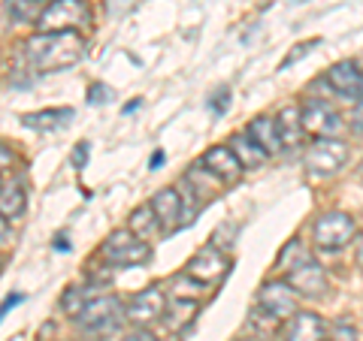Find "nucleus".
<instances>
[{
	"mask_svg": "<svg viewBox=\"0 0 363 341\" xmlns=\"http://www.w3.org/2000/svg\"><path fill=\"white\" fill-rule=\"evenodd\" d=\"M85 58V37L79 30L37 33L25 42V64L30 73H58Z\"/></svg>",
	"mask_w": 363,
	"mask_h": 341,
	"instance_id": "obj_1",
	"label": "nucleus"
},
{
	"mask_svg": "<svg viewBox=\"0 0 363 341\" xmlns=\"http://www.w3.org/2000/svg\"><path fill=\"white\" fill-rule=\"evenodd\" d=\"M73 320L79 326V333L104 338L109 333H118V326L124 320V305L118 296H94V299H85V305L76 311Z\"/></svg>",
	"mask_w": 363,
	"mask_h": 341,
	"instance_id": "obj_2",
	"label": "nucleus"
},
{
	"mask_svg": "<svg viewBox=\"0 0 363 341\" xmlns=\"http://www.w3.org/2000/svg\"><path fill=\"white\" fill-rule=\"evenodd\" d=\"M100 254L106 257L109 266L116 269H130V266H143L152 260V245L145 238L133 236L128 226L124 230H116L106 236V242L100 245Z\"/></svg>",
	"mask_w": 363,
	"mask_h": 341,
	"instance_id": "obj_3",
	"label": "nucleus"
},
{
	"mask_svg": "<svg viewBox=\"0 0 363 341\" xmlns=\"http://www.w3.org/2000/svg\"><path fill=\"white\" fill-rule=\"evenodd\" d=\"M91 25V6L85 0H49L37 18L40 33L52 30H79Z\"/></svg>",
	"mask_w": 363,
	"mask_h": 341,
	"instance_id": "obj_4",
	"label": "nucleus"
},
{
	"mask_svg": "<svg viewBox=\"0 0 363 341\" xmlns=\"http://www.w3.org/2000/svg\"><path fill=\"white\" fill-rule=\"evenodd\" d=\"M354 236H357V224L345 212H324L312 226L315 245L327 254H336V251H342V248H348Z\"/></svg>",
	"mask_w": 363,
	"mask_h": 341,
	"instance_id": "obj_5",
	"label": "nucleus"
},
{
	"mask_svg": "<svg viewBox=\"0 0 363 341\" xmlns=\"http://www.w3.org/2000/svg\"><path fill=\"white\" fill-rule=\"evenodd\" d=\"M303 161H306V169H309L312 178H330L345 166L348 145L342 139H336V136H321V139H315L309 149H306Z\"/></svg>",
	"mask_w": 363,
	"mask_h": 341,
	"instance_id": "obj_6",
	"label": "nucleus"
},
{
	"mask_svg": "<svg viewBox=\"0 0 363 341\" xmlns=\"http://www.w3.org/2000/svg\"><path fill=\"white\" fill-rule=\"evenodd\" d=\"M285 284L297 293V296H309V299H318L330 290V281H327L324 266L309 254L300 257L297 263H291L285 269Z\"/></svg>",
	"mask_w": 363,
	"mask_h": 341,
	"instance_id": "obj_7",
	"label": "nucleus"
},
{
	"mask_svg": "<svg viewBox=\"0 0 363 341\" xmlns=\"http://www.w3.org/2000/svg\"><path fill=\"white\" fill-rule=\"evenodd\" d=\"M227 269H230V260H227V254L218 251L215 245H206V248H200V251L188 260L185 278L197 281L200 287H209V284H218L227 275Z\"/></svg>",
	"mask_w": 363,
	"mask_h": 341,
	"instance_id": "obj_8",
	"label": "nucleus"
},
{
	"mask_svg": "<svg viewBox=\"0 0 363 341\" xmlns=\"http://www.w3.org/2000/svg\"><path fill=\"white\" fill-rule=\"evenodd\" d=\"M300 121H303V133H312L315 139L342 133V118H339V112L327 103V100H318V97H309L303 103Z\"/></svg>",
	"mask_w": 363,
	"mask_h": 341,
	"instance_id": "obj_9",
	"label": "nucleus"
},
{
	"mask_svg": "<svg viewBox=\"0 0 363 341\" xmlns=\"http://www.w3.org/2000/svg\"><path fill=\"white\" fill-rule=\"evenodd\" d=\"M264 314H269L272 320L285 323L288 317L297 311V293H294L285 281H267L264 287L257 290V305Z\"/></svg>",
	"mask_w": 363,
	"mask_h": 341,
	"instance_id": "obj_10",
	"label": "nucleus"
},
{
	"mask_svg": "<svg viewBox=\"0 0 363 341\" xmlns=\"http://www.w3.org/2000/svg\"><path fill=\"white\" fill-rule=\"evenodd\" d=\"M167 308V296L161 287H145L140 290L136 296L128 302V308H124V317H128L130 323L136 326H149L155 320H161V314Z\"/></svg>",
	"mask_w": 363,
	"mask_h": 341,
	"instance_id": "obj_11",
	"label": "nucleus"
},
{
	"mask_svg": "<svg viewBox=\"0 0 363 341\" xmlns=\"http://www.w3.org/2000/svg\"><path fill=\"white\" fill-rule=\"evenodd\" d=\"M327 85H330L339 97L348 103H360L363 100V70L354 61H339L327 70Z\"/></svg>",
	"mask_w": 363,
	"mask_h": 341,
	"instance_id": "obj_12",
	"label": "nucleus"
},
{
	"mask_svg": "<svg viewBox=\"0 0 363 341\" xmlns=\"http://www.w3.org/2000/svg\"><path fill=\"white\" fill-rule=\"evenodd\" d=\"M206 169H212L215 175H218L224 185H233V181H240L242 178V163L236 161V154L230 151V145H215V149H209L206 154H203V161H200Z\"/></svg>",
	"mask_w": 363,
	"mask_h": 341,
	"instance_id": "obj_13",
	"label": "nucleus"
},
{
	"mask_svg": "<svg viewBox=\"0 0 363 341\" xmlns=\"http://www.w3.org/2000/svg\"><path fill=\"white\" fill-rule=\"evenodd\" d=\"M149 206H152L155 218H157V224H161L164 233H173L182 226V197H179V190H173V187L157 190Z\"/></svg>",
	"mask_w": 363,
	"mask_h": 341,
	"instance_id": "obj_14",
	"label": "nucleus"
},
{
	"mask_svg": "<svg viewBox=\"0 0 363 341\" xmlns=\"http://www.w3.org/2000/svg\"><path fill=\"white\" fill-rule=\"evenodd\" d=\"M327 335V326L318 314L312 311H294L288 317V326H285V338L281 341H324Z\"/></svg>",
	"mask_w": 363,
	"mask_h": 341,
	"instance_id": "obj_15",
	"label": "nucleus"
},
{
	"mask_svg": "<svg viewBox=\"0 0 363 341\" xmlns=\"http://www.w3.org/2000/svg\"><path fill=\"white\" fill-rule=\"evenodd\" d=\"M182 181H185V185L191 187V193H194V197L203 202V206H206V202H212V200L218 197V193L227 187L224 181H221L218 175H215L212 169L203 166V163H194V166H191Z\"/></svg>",
	"mask_w": 363,
	"mask_h": 341,
	"instance_id": "obj_16",
	"label": "nucleus"
},
{
	"mask_svg": "<svg viewBox=\"0 0 363 341\" xmlns=\"http://www.w3.org/2000/svg\"><path fill=\"white\" fill-rule=\"evenodd\" d=\"M245 136H248V139H252L255 145H260V149H264L269 157L281 151L279 124H276V118H269V115H260V118H255V121H248Z\"/></svg>",
	"mask_w": 363,
	"mask_h": 341,
	"instance_id": "obj_17",
	"label": "nucleus"
},
{
	"mask_svg": "<svg viewBox=\"0 0 363 341\" xmlns=\"http://www.w3.org/2000/svg\"><path fill=\"white\" fill-rule=\"evenodd\" d=\"M279 136H281V151H297L303 142V121H300V106H288L279 112Z\"/></svg>",
	"mask_w": 363,
	"mask_h": 341,
	"instance_id": "obj_18",
	"label": "nucleus"
},
{
	"mask_svg": "<svg viewBox=\"0 0 363 341\" xmlns=\"http://www.w3.org/2000/svg\"><path fill=\"white\" fill-rule=\"evenodd\" d=\"M227 145H230V151L236 154V161L242 163V169H260V166H264V163L269 161V154H267L264 149H260V145H255L245 133H236Z\"/></svg>",
	"mask_w": 363,
	"mask_h": 341,
	"instance_id": "obj_19",
	"label": "nucleus"
},
{
	"mask_svg": "<svg viewBox=\"0 0 363 341\" xmlns=\"http://www.w3.org/2000/svg\"><path fill=\"white\" fill-rule=\"evenodd\" d=\"M197 311H200V302H197V299H176V302H169L167 308H164L161 320H164V326H167V329H173V333H179L182 326H188L191 320H194Z\"/></svg>",
	"mask_w": 363,
	"mask_h": 341,
	"instance_id": "obj_20",
	"label": "nucleus"
},
{
	"mask_svg": "<svg viewBox=\"0 0 363 341\" xmlns=\"http://www.w3.org/2000/svg\"><path fill=\"white\" fill-rule=\"evenodd\" d=\"M73 109H43V112H30L21 121L30 130H61L64 124H70Z\"/></svg>",
	"mask_w": 363,
	"mask_h": 341,
	"instance_id": "obj_21",
	"label": "nucleus"
},
{
	"mask_svg": "<svg viewBox=\"0 0 363 341\" xmlns=\"http://www.w3.org/2000/svg\"><path fill=\"white\" fill-rule=\"evenodd\" d=\"M25 209H28V193H25V187H21L18 181H13V185H6V187H0V214H4L6 221L21 218Z\"/></svg>",
	"mask_w": 363,
	"mask_h": 341,
	"instance_id": "obj_22",
	"label": "nucleus"
},
{
	"mask_svg": "<svg viewBox=\"0 0 363 341\" xmlns=\"http://www.w3.org/2000/svg\"><path fill=\"white\" fill-rule=\"evenodd\" d=\"M128 230H130L133 236H140V238H152V236H157V233H164V230H161V224H157V218H155V212H152L149 202L130 212Z\"/></svg>",
	"mask_w": 363,
	"mask_h": 341,
	"instance_id": "obj_23",
	"label": "nucleus"
},
{
	"mask_svg": "<svg viewBox=\"0 0 363 341\" xmlns=\"http://www.w3.org/2000/svg\"><path fill=\"white\" fill-rule=\"evenodd\" d=\"M45 4H49V0H9L6 9H9V16H13V21H18V25H37V18L45 9Z\"/></svg>",
	"mask_w": 363,
	"mask_h": 341,
	"instance_id": "obj_24",
	"label": "nucleus"
},
{
	"mask_svg": "<svg viewBox=\"0 0 363 341\" xmlns=\"http://www.w3.org/2000/svg\"><path fill=\"white\" fill-rule=\"evenodd\" d=\"M306 254H309V251H306V245L300 242V238H291V242H288L285 248H281V254H279V260H276V266H279L281 272H285L291 263H297V260H300V257H306Z\"/></svg>",
	"mask_w": 363,
	"mask_h": 341,
	"instance_id": "obj_25",
	"label": "nucleus"
},
{
	"mask_svg": "<svg viewBox=\"0 0 363 341\" xmlns=\"http://www.w3.org/2000/svg\"><path fill=\"white\" fill-rule=\"evenodd\" d=\"M330 341H357V326L351 320H336L330 326Z\"/></svg>",
	"mask_w": 363,
	"mask_h": 341,
	"instance_id": "obj_26",
	"label": "nucleus"
},
{
	"mask_svg": "<svg viewBox=\"0 0 363 341\" xmlns=\"http://www.w3.org/2000/svg\"><path fill=\"white\" fill-rule=\"evenodd\" d=\"M230 100H233V91L230 88H218L215 94L209 97V109L215 112V115H224L227 109H230Z\"/></svg>",
	"mask_w": 363,
	"mask_h": 341,
	"instance_id": "obj_27",
	"label": "nucleus"
},
{
	"mask_svg": "<svg viewBox=\"0 0 363 341\" xmlns=\"http://www.w3.org/2000/svg\"><path fill=\"white\" fill-rule=\"evenodd\" d=\"M82 305H85V293H82V290H79V287H70V290H67V296H64V302H61V308H64L67 314L76 317V311L82 308Z\"/></svg>",
	"mask_w": 363,
	"mask_h": 341,
	"instance_id": "obj_28",
	"label": "nucleus"
},
{
	"mask_svg": "<svg viewBox=\"0 0 363 341\" xmlns=\"http://www.w3.org/2000/svg\"><path fill=\"white\" fill-rule=\"evenodd\" d=\"M315 45H318V40H306V42H297V45H294V52L288 54L285 61H281V70H288L291 64H297L300 58H306V54H309V52L315 49Z\"/></svg>",
	"mask_w": 363,
	"mask_h": 341,
	"instance_id": "obj_29",
	"label": "nucleus"
},
{
	"mask_svg": "<svg viewBox=\"0 0 363 341\" xmlns=\"http://www.w3.org/2000/svg\"><path fill=\"white\" fill-rule=\"evenodd\" d=\"M88 157H91V142H76V149H73V166L76 169H85V163H88Z\"/></svg>",
	"mask_w": 363,
	"mask_h": 341,
	"instance_id": "obj_30",
	"label": "nucleus"
},
{
	"mask_svg": "<svg viewBox=\"0 0 363 341\" xmlns=\"http://www.w3.org/2000/svg\"><path fill=\"white\" fill-rule=\"evenodd\" d=\"M109 97H112V91H109L106 85H91V88H88V103H91V106L106 103Z\"/></svg>",
	"mask_w": 363,
	"mask_h": 341,
	"instance_id": "obj_31",
	"label": "nucleus"
},
{
	"mask_svg": "<svg viewBox=\"0 0 363 341\" xmlns=\"http://www.w3.org/2000/svg\"><path fill=\"white\" fill-rule=\"evenodd\" d=\"M21 302H25V296H21V293H13V296H6L4 302H0V323H4V317L13 311L16 305H21Z\"/></svg>",
	"mask_w": 363,
	"mask_h": 341,
	"instance_id": "obj_32",
	"label": "nucleus"
},
{
	"mask_svg": "<svg viewBox=\"0 0 363 341\" xmlns=\"http://www.w3.org/2000/svg\"><path fill=\"white\" fill-rule=\"evenodd\" d=\"M124 341H157V338H155V333H149L145 326H136L133 333L124 335Z\"/></svg>",
	"mask_w": 363,
	"mask_h": 341,
	"instance_id": "obj_33",
	"label": "nucleus"
},
{
	"mask_svg": "<svg viewBox=\"0 0 363 341\" xmlns=\"http://www.w3.org/2000/svg\"><path fill=\"white\" fill-rule=\"evenodd\" d=\"M13 161H16L13 149H6V145L0 142V173H4V169H9V166H13Z\"/></svg>",
	"mask_w": 363,
	"mask_h": 341,
	"instance_id": "obj_34",
	"label": "nucleus"
},
{
	"mask_svg": "<svg viewBox=\"0 0 363 341\" xmlns=\"http://www.w3.org/2000/svg\"><path fill=\"white\" fill-rule=\"evenodd\" d=\"M164 161H167V154H164V151H155V154H152V161H149V166L157 169V166H164Z\"/></svg>",
	"mask_w": 363,
	"mask_h": 341,
	"instance_id": "obj_35",
	"label": "nucleus"
},
{
	"mask_svg": "<svg viewBox=\"0 0 363 341\" xmlns=\"http://www.w3.org/2000/svg\"><path fill=\"white\" fill-rule=\"evenodd\" d=\"M6 236H9V221L4 218V214H0V245L6 242Z\"/></svg>",
	"mask_w": 363,
	"mask_h": 341,
	"instance_id": "obj_36",
	"label": "nucleus"
},
{
	"mask_svg": "<svg viewBox=\"0 0 363 341\" xmlns=\"http://www.w3.org/2000/svg\"><path fill=\"white\" fill-rule=\"evenodd\" d=\"M357 266L363 269V233L357 236Z\"/></svg>",
	"mask_w": 363,
	"mask_h": 341,
	"instance_id": "obj_37",
	"label": "nucleus"
},
{
	"mask_svg": "<svg viewBox=\"0 0 363 341\" xmlns=\"http://www.w3.org/2000/svg\"><path fill=\"white\" fill-rule=\"evenodd\" d=\"M55 248H58V251H70V245H67V238H55Z\"/></svg>",
	"mask_w": 363,
	"mask_h": 341,
	"instance_id": "obj_38",
	"label": "nucleus"
},
{
	"mask_svg": "<svg viewBox=\"0 0 363 341\" xmlns=\"http://www.w3.org/2000/svg\"><path fill=\"white\" fill-rule=\"evenodd\" d=\"M240 341H255V338H240Z\"/></svg>",
	"mask_w": 363,
	"mask_h": 341,
	"instance_id": "obj_39",
	"label": "nucleus"
},
{
	"mask_svg": "<svg viewBox=\"0 0 363 341\" xmlns=\"http://www.w3.org/2000/svg\"><path fill=\"white\" fill-rule=\"evenodd\" d=\"M360 175H363V163H360Z\"/></svg>",
	"mask_w": 363,
	"mask_h": 341,
	"instance_id": "obj_40",
	"label": "nucleus"
}]
</instances>
